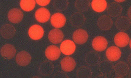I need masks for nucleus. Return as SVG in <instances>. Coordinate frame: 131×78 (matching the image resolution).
Returning <instances> with one entry per match:
<instances>
[{
  "mask_svg": "<svg viewBox=\"0 0 131 78\" xmlns=\"http://www.w3.org/2000/svg\"><path fill=\"white\" fill-rule=\"evenodd\" d=\"M73 40L78 44H83L89 38L88 33L85 30L79 29L75 31L73 34Z\"/></svg>",
  "mask_w": 131,
  "mask_h": 78,
  "instance_id": "f257e3e1",
  "label": "nucleus"
},
{
  "mask_svg": "<svg viewBox=\"0 0 131 78\" xmlns=\"http://www.w3.org/2000/svg\"><path fill=\"white\" fill-rule=\"evenodd\" d=\"M44 33V30L38 24L32 26L28 31L29 36L35 40L41 39L43 36Z\"/></svg>",
  "mask_w": 131,
  "mask_h": 78,
  "instance_id": "f03ea898",
  "label": "nucleus"
},
{
  "mask_svg": "<svg viewBox=\"0 0 131 78\" xmlns=\"http://www.w3.org/2000/svg\"><path fill=\"white\" fill-rule=\"evenodd\" d=\"M8 17L9 20L12 23H19L23 19V13L19 9L14 8L8 12Z\"/></svg>",
  "mask_w": 131,
  "mask_h": 78,
  "instance_id": "7ed1b4c3",
  "label": "nucleus"
},
{
  "mask_svg": "<svg viewBox=\"0 0 131 78\" xmlns=\"http://www.w3.org/2000/svg\"><path fill=\"white\" fill-rule=\"evenodd\" d=\"M61 50L65 55H71L75 51L76 46L74 42L69 40H67L62 42L61 45Z\"/></svg>",
  "mask_w": 131,
  "mask_h": 78,
  "instance_id": "20e7f679",
  "label": "nucleus"
},
{
  "mask_svg": "<svg viewBox=\"0 0 131 78\" xmlns=\"http://www.w3.org/2000/svg\"><path fill=\"white\" fill-rule=\"evenodd\" d=\"M107 41L105 38L101 36L94 38L92 42V46L95 50L97 51H104L107 46Z\"/></svg>",
  "mask_w": 131,
  "mask_h": 78,
  "instance_id": "39448f33",
  "label": "nucleus"
},
{
  "mask_svg": "<svg viewBox=\"0 0 131 78\" xmlns=\"http://www.w3.org/2000/svg\"><path fill=\"white\" fill-rule=\"evenodd\" d=\"M16 30L15 27L9 24H5L2 26L1 33L3 38L9 39L13 38L15 34Z\"/></svg>",
  "mask_w": 131,
  "mask_h": 78,
  "instance_id": "423d86ee",
  "label": "nucleus"
},
{
  "mask_svg": "<svg viewBox=\"0 0 131 78\" xmlns=\"http://www.w3.org/2000/svg\"><path fill=\"white\" fill-rule=\"evenodd\" d=\"M16 62L20 66H24L30 63L31 57L27 51H23L17 54L16 57Z\"/></svg>",
  "mask_w": 131,
  "mask_h": 78,
  "instance_id": "0eeeda50",
  "label": "nucleus"
},
{
  "mask_svg": "<svg viewBox=\"0 0 131 78\" xmlns=\"http://www.w3.org/2000/svg\"><path fill=\"white\" fill-rule=\"evenodd\" d=\"M66 22L64 15L57 13L52 15L51 18V23L52 25L56 28H61L63 27Z\"/></svg>",
  "mask_w": 131,
  "mask_h": 78,
  "instance_id": "6e6552de",
  "label": "nucleus"
},
{
  "mask_svg": "<svg viewBox=\"0 0 131 78\" xmlns=\"http://www.w3.org/2000/svg\"><path fill=\"white\" fill-rule=\"evenodd\" d=\"M106 55L109 60L115 61L120 59L122 55V53L120 49L118 47L112 46L107 49Z\"/></svg>",
  "mask_w": 131,
  "mask_h": 78,
  "instance_id": "1a4fd4ad",
  "label": "nucleus"
},
{
  "mask_svg": "<svg viewBox=\"0 0 131 78\" xmlns=\"http://www.w3.org/2000/svg\"><path fill=\"white\" fill-rule=\"evenodd\" d=\"M45 55L49 60H55L59 57L61 51L58 46L52 45L47 48L45 51Z\"/></svg>",
  "mask_w": 131,
  "mask_h": 78,
  "instance_id": "9d476101",
  "label": "nucleus"
},
{
  "mask_svg": "<svg viewBox=\"0 0 131 78\" xmlns=\"http://www.w3.org/2000/svg\"><path fill=\"white\" fill-rule=\"evenodd\" d=\"M114 42L117 46L123 47L129 44V37L126 33L124 32H120L115 35Z\"/></svg>",
  "mask_w": 131,
  "mask_h": 78,
  "instance_id": "9b49d317",
  "label": "nucleus"
},
{
  "mask_svg": "<svg viewBox=\"0 0 131 78\" xmlns=\"http://www.w3.org/2000/svg\"><path fill=\"white\" fill-rule=\"evenodd\" d=\"M35 16L37 21L41 23H45L50 19V14L47 9L41 8L36 11Z\"/></svg>",
  "mask_w": 131,
  "mask_h": 78,
  "instance_id": "f8f14e48",
  "label": "nucleus"
},
{
  "mask_svg": "<svg viewBox=\"0 0 131 78\" xmlns=\"http://www.w3.org/2000/svg\"><path fill=\"white\" fill-rule=\"evenodd\" d=\"M48 38L51 42L57 44L62 42L63 38V34L60 30L54 29L50 31Z\"/></svg>",
  "mask_w": 131,
  "mask_h": 78,
  "instance_id": "ddd939ff",
  "label": "nucleus"
},
{
  "mask_svg": "<svg viewBox=\"0 0 131 78\" xmlns=\"http://www.w3.org/2000/svg\"><path fill=\"white\" fill-rule=\"evenodd\" d=\"M62 69L67 72H70L74 69L76 62L74 59L70 57H67L63 59L61 62Z\"/></svg>",
  "mask_w": 131,
  "mask_h": 78,
  "instance_id": "4468645a",
  "label": "nucleus"
},
{
  "mask_svg": "<svg viewBox=\"0 0 131 78\" xmlns=\"http://www.w3.org/2000/svg\"><path fill=\"white\" fill-rule=\"evenodd\" d=\"M16 49L13 45L7 44L4 45L1 50V55L3 57L10 59L14 57L16 53Z\"/></svg>",
  "mask_w": 131,
  "mask_h": 78,
  "instance_id": "2eb2a0df",
  "label": "nucleus"
},
{
  "mask_svg": "<svg viewBox=\"0 0 131 78\" xmlns=\"http://www.w3.org/2000/svg\"><path fill=\"white\" fill-rule=\"evenodd\" d=\"M97 24L101 30H108L112 27L113 22L109 16L103 15L99 19Z\"/></svg>",
  "mask_w": 131,
  "mask_h": 78,
  "instance_id": "dca6fc26",
  "label": "nucleus"
},
{
  "mask_svg": "<svg viewBox=\"0 0 131 78\" xmlns=\"http://www.w3.org/2000/svg\"><path fill=\"white\" fill-rule=\"evenodd\" d=\"M91 6L95 11L102 12L106 9L107 1L104 0H94L92 2Z\"/></svg>",
  "mask_w": 131,
  "mask_h": 78,
  "instance_id": "f3484780",
  "label": "nucleus"
},
{
  "mask_svg": "<svg viewBox=\"0 0 131 78\" xmlns=\"http://www.w3.org/2000/svg\"><path fill=\"white\" fill-rule=\"evenodd\" d=\"M35 5V1L34 0H23L20 3L21 8L25 11H31L34 9Z\"/></svg>",
  "mask_w": 131,
  "mask_h": 78,
  "instance_id": "a211bd4d",
  "label": "nucleus"
},
{
  "mask_svg": "<svg viewBox=\"0 0 131 78\" xmlns=\"http://www.w3.org/2000/svg\"><path fill=\"white\" fill-rule=\"evenodd\" d=\"M36 2L39 5L41 6H45L47 5H48L50 2V1H40V0H37L36 1Z\"/></svg>",
  "mask_w": 131,
  "mask_h": 78,
  "instance_id": "6ab92c4d",
  "label": "nucleus"
}]
</instances>
